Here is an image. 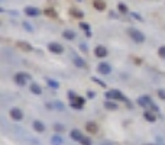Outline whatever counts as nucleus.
<instances>
[{
    "mask_svg": "<svg viewBox=\"0 0 165 145\" xmlns=\"http://www.w3.org/2000/svg\"><path fill=\"white\" fill-rule=\"evenodd\" d=\"M128 35L132 38L135 42H138V44H142L145 42V35L139 31V29H135V28H129L128 29Z\"/></svg>",
    "mask_w": 165,
    "mask_h": 145,
    "instance_id": "f257e3e1",
    "label": "nucleus"
},
{
    "mask_svg": "<svg viewBox=\"0 0 165 145\" xmlns=\"http://www.w3.org/2000/svg\"><path fill=\"white\" fill-rule=\"evenodd\" d=\"M106 99L107 100H120V102H128V99L122 94L119 90H110V91H106Z\"/></svg>",
    "mask_w": 165,
    "mask_h": 145,
    "instance_id": "f03ea898",
    "label": "nucleus"
},
{
    "mask_svg": "<svg viewBox=\"0 0 165 145\" xmlns=\"http://www.w3.org/2000/svg\"><path fill=\"white\" fill-rule=\"evenodd\" d=\"M29 78H31V76L26 74V73H16L15 74V83L19 84V86H25Z\"/></svg>",
    "mask_w": 165,
    "mask_h": 145,
    "instance_id": "7ed1b4c3",
    "label": "nucleus"
},
{
    "mask_svg": "<svg viewBox=\"0 0 165 145\" xmlns=\"http://www.w3.org/2000/svg\"><path fill=\"white\" fill-rule=\"evenodd\" d=\"M48 49H49L52 54H58V55L64 52V46H62L61 44H58V42H49Z\"/></svg>",
    "mask_w": 165,
    "mask_h": 145,
    "instance_id": "20e7f679",
    "label": "nucleus"
},
{
    "mask_svg": "<svg viewBox=\"0 0 165 145\" xmlns=\"http://www.w3.org/2000/svg\"><path fill=\"white\" fill-rule=\"evenodd\" d=\"M97 71H99L101 76H107L111 73V67H110V64L107 63H100L99 66H97Z\"/></svg>",
    "mask_w": 165,
    "mask_h": 145,
    "instance_id": "39448f33",
    "label": "nucleus"
},
{
    "mask_svg": "<svg viewBox=\"0 0 165 145\" xmlns=\"http://www.w3.org/2000/svg\"><path fill=\"white\" fill-rule=\"evenodd\" d=\"M9 115H10L12 119H15V121H22L23 119V112L19 107H12Z\"/></svg>",
    "mask_w": 165,
    "mask_h": 145,
    "instance_id": "423d86ee",
    "label": "nucleus"
},
{
    "mask_svg": "<svg viewBox=\"0 0 165 145\" xmlns=\"http://www.w3.org/2000/svg\"><path fill=\"white\" fill-rule=\"evenodd\" d=\"M25 13L28 16H31V18H35V16L41 15V10L38 7H35V6H28V7H25Z\"/></svg>",
    "mask_w": 165,
    "mask_h": 145,
    "instance_id": "0eeeda50",
    "label": "nucleus"
},
{
    "mask_svg": "<svg viewBox=\"0 0 165 145\" xmlns=\"http://www.w3.org/2000/svg\"><path fill=\"white\" fill-rule=\"evenodd\" d=\"M94 54H96V57H99V58H104L109 52H107L106 46H103V45H97V46L94 48Z\"/></svg>",
    "mask_w": 165,
    "mask_h": 145,
    "instance_id": "6e6552de",
    "label": "nucleus"
},
{
    "mask_svg": "<svg viewBox=\"0 0 165 145\" xmlns=\"http://www.w3.org/2000/svg\"><path fill=\"white\" fill-rule=\"evenodd\" d=\"M32 128L38 132V134H42V132H45V125H44V122H41V121H33L32 122Z\"/></svg>",
    "mask_w": 165,
    "mask_h": 145,
    "instance_id": "1a4fd4ad",
    "label": "nucleus"
},
{
    "mask_svg": "<svg viewBox=\"0 0 165 145\" xmlns=\"http://www.w3.org/2000/svg\"><path fill=\"white\" fill-rule=\"evenodd\" d=\"M86 129H87L88 134H97V131H99V126H97V123H96V122L90 121V122L86 123Z\"/></svg>",
    "mask_w": 165,
    "mask_h": 145,
    "instance_id": "9d476101",
    "label": "nucleus"
},
{
    "mask_svg": "<svg viewBox=\"0 0 165 145\" xmlns=\"http://www.w3.org/2000/svg\"><path fill=\"white\" fill-rule=\"evenodd\" d=\"M138 105H139V106H143V107H146V106H151V105H152V100H151L149 96H142V97L138 99Z\"/></svg>",
    "mask_w": 165,
    "mask_h": 145,
    "instance_id": "9b49d317",
    "label": "nucleus"
},
{
    "mask_svg": "<svg viewBox=\"0 0 165 145\" xmlns=\"http://www.w3.org/2000/svg\"><path fill=\"white\" fill-rule=\"evenodd\" d=\"M143 118H145L148 122H151V123L156 122V115H155V112H152V110H145Z\"/></svg>",
    "mask_w": 165,
    "mask_h": 145,
    "instance_id": "f8f14e48",
    "label": "nucleus"
},
{
    "mask_svg": "<svg viewBox=\"0 0 165 145\" xmlns=\"http://www.w3.org/2000/svg\"><path fill=\"white\" fill-rule=\"evenodd\" d=\"M70 15H71L73 18H76V19H83V18H84V13L80 10V9H77V7H71V9H70Z\"/></svg>",
    "mask_w": 165,
    "mask_h": 145,
    "instance_id": "ddd939ff",
    "label": "nucleus"
},
{
    "mask_svg": "<svg viewBox=\"0 0 165 145\" xmlns=\"http://www.w3.org/2000/svg\"><path fill=\"white\" fill-rule=\"evenodd\" d=\"M44 13L46 18H51V19H56L58 18V13H56V10H55L54 7H46L44 10Z\"/></svg>",
    "mask_w": 165,
    "mask_h": 145,
    "instance_id": "4468645a",
    "label": "nucleus"
},
{
    "mask_svg": "<svg viewBox=\"0 0 165 145\" xmlns=\"http://www.w3.org/2000/svg\"><path fill=\"white\" fill-rule=\"evenodd\" d=\"M73 63H74V66H76V67H78V68H87V64H86V61H84L81 57H74Z\"/></svg>",
    "mask_w": 165,
    "mask_h": 145,
    "instance_id": "2eb2a0df",
    "label": "nucleus"
},
{
    "mask_svg": "<svg viewBox=\"0 0 165 145\" xmlns=\"http://www.w3.org/2000/svg\"><path fill=\"white\" fill-rule=\"evenodd\" d=\"M70 136H71L74 141H78V142H80V141L83 139V136H84V135L81 134V131H78V129H73V131L70 132Z\"/></svg>",
    "mask_w": 165,
    "mask_h": 145,
    "instance_id": "dca6fc26",
    "label": "nucleus"
},
{
    "mask_svg": "<svg viewBox=\"0 0 165 145\" xmlns=\"http://www.w3.org/2000/svg\"><path fill=\"white\" fill-rule=\"evenodd\" d=\"M93 6H94L96 10H99V12H103L106 9V3H104L103 0H94V1H93Z\"/></svg>",
    "mask_w": 165,
    "mask_h": 145,
    "instance_id": "f3484780",
    "label": "nucleus"
},
{
    "mask_svg": "<svg viewBox=\"0 0 165 145\" xmlns=\"http://www.w3.org/2000/svg\"><path fill=\"white\" fill-rule=\"evenodd\" d=\"M104 109H107V110H117V109H119V106H117V103H116V102L106 100V102H104Z\"/></svg>",
    "mask_w": 165,
    "mask_h": 145,
    "instance_id": "a211bd4d",
    "label": "nucleus"
},
{
    "mask_svg": "<svg viewBox=\"0 0 165 145\" xmlns=\"http://www.w3.org/2000/svg\"><path fill=\"white\" fill-rule=\"evenodd\" d=\"M62 36L65 38L67 41H74V39H76V32H74V31L67 29V31H64V32H62Z\"/></svg>",
    "mask_w": 165,
    "mask_h": 145,
    "instance_id": "6ab92c4d",
    "label": "nucleus"
},
{
    "mask_svg": "<svg viewBox=\"0 0 165 145\" xmlns=\"http://www.w3.org/2000/svg\"><path fill=\"white\" fill-rule=\"evenodd\" d=\"M31 91H32L33 94H36V96H41V94H42V89H41V86H39V84H36V83H32V84H31Z\"/></svg>",
    "mask_w": 165,
    "mask_h": 145,
    "instance_id": "aec40b11",
    "label": "nucleus"
},
{
    "mask_svg": "<svg viewBox=\"0 0 165 145\" xmlns=\"http://www.w3.org/2000/svg\"><path fill=\"white\" fill-rule=\"evenodd\" d=\"M51 144L52 145H62L64 144V139H62V136L61 135H54L52 138H51Z\"/></svg>",
    "mask_w": 165,
    "mask_h": 145,
    "instance_id": "412c9836",
    "label": "nucleus"
},
{
    "mask_svg": "<svg viewBox=\"0 0 165 145\" xmlns=\"http://www.w3.org/2000/svg\"><path fill=\"white\" fill-rule=\"evenodd\" d=\"M18 46H19L21 49H23L25 52H31V51H32V46L28 44V42H22V41H19V42H18Z\"/></svg>",
    "mask_w": 165,
    "mask_h": 145,
    "instance_id": "4be33fe9",
    "label": "nucleus"
},
{
    "mask_svg": "<svg viewBox=\"0 0 165 145\" xmlns=\"http://www.w3.org/2000/svg\"><path fill=\"white\" fill-rule=\"evenodd\" d=\"M46 83H48V86L51 87V89L56 90L58 87H59V83L58 81H54V80H51V78H46Z\"/></svg>",
    "mask_w": 165,
    "mask_h": 145,
    "instance_id": "5701e85b",
    "label": "nucleus"
},
{
    "mask_svg": "<svg viewBox=\"0 0 165 145\" xmlns=\"http://www.w3.org/2000/svg\"><path fill=\"white\" fill-rule=\"evenodd\" d=\"M54 131L56 134H62L64 131H65V126L64 125H61V123H55L54 125Z\"/></svg>",
    "mask_w": 165,
    "mask_h": 145,
    "instance_id": "b1692460",
    "label": "nucleus"
},
{
    "mask_svg": "<svg viewBox=\"0 0 165 145\" xmlns=\"http://www.w3.org/2000/svg\"><path fill=\"white\" fill-rule=\"evenodd\" d=\"M117 9L120 13H128V4H125V3H119L117 4Z\"/></svg>",
    "mask_w": 165,
    "mask_h": 145,
    "instance_id": "393cba45",
    "label": "nucleus"
},
{
    "mask_svg": "<svg viewBox=\"0 0 165 145\" xmlns=\"http://www.w3.org/2000/svg\"><path fill=\"white\" fill-rule=\"evenodd\" d=\"M158 55L161 57L162 60H165V45H162V46L158 48Z\"/></svg>",
    "mask_w": 165,
    "mask_h": 145,
    "instance_id": "a878e982",
    "label": "nucleus"
},
{
    "mask_svg": "<svg viewBox=\"0 0 165 145\" xmlns=\"http://www.w3.org/2000/svg\"><path fill=\"white\" fill-rule=\"evenodd\" d=\"M80 28H81L83 31H86V34H87V32H90V25H88V23H86V22H80Z\"/></svg>",
    "mask_w": 165,
    "mask_h": 145,
    "instance_id": "bb28decb",
    "label": "nucleus"
},
{
    "mask_svg": "<svg viewBox=\"0 0 165 145\" xmlns=\"http://www.w3.org/2000/svg\"><path fill=\"white\" fill-rule=\"evenodd\" d=\"M80 144L81 145H91V139H90L88 136H83V139L80 141Z\"/></svg>",
    "mask_w": 165,
    "mask_h": 145,
    "instance_id": "cd10ccee",
    "label": "nucleus"
},
{
    "mask_svg": "<svg viewBox=\"0 0 165 145\" xmlns=\"http://www.w3.org/2000/svg\"><path fill=\"white\" fill-rule=\"evenodd\" d=\"M22 25H23V28H25V29H26L28 32H33V28H32V25H31V23H29V22H26V21H25V22H23Z\"/></svg>",
    "mask_w": 165,
    "mask_h": 145,
    "instance_id": "c85d7f7f",
    "label": "nucleus"
},
{
    "mask_svg": "<svg viewBox=\"0 0 165 145\" xmlns=\"http://www.w3.org/2000/svg\"><path fill=\"white\" fill-rule=\"evenodd\" d=\"M73 102H76V103H78V105H81V106H84V103H86V99L84 97H81V96H77L76 99Z\"/></svg>",
    "mask_w": 165,
    "mask_h": 145,
    "instance_id": "c756f323",
    "label": "nucleus"
},
{
    "mask_svg": "<svg viewBox=\"0 0 165 145\" xmlns=\"http://www.w3.org/2000/svg\"><path fill=\"white\" fill-rule=\"evenodd\" d=\"M131 16H132L133 19H136V21H139V22H142V16L139 15V13H136V12H131Z\"/></svg>",
    "mask_w": 165,
    "mask_h": 145,
    "instance_id": "7c9ffc66",
    "label": "nucleus"
},
{
    "mask_svg": "<svg viewBox=\"0 0 165 145\" xmlns=\"http://www.w3.org/2000/svg\"><path fill=\"white\" fill-rule=\"evenodd\" d=\"M54 106H55V107H56V109H58L59 112H62L64 109H65V107H64V105H62L61 102H55V103H54Z\"/></svg>",
    "mask_w": 165,
    "mask_h": 145,
    "instance_id": "2f4dec72",
    "label": "nucleus"
},
{
    "mask_svg": "<svg viewBox=\"0 0 165 145\" xmlns=\"http://www.w3.org/2000/svg\"><path fill=\"white\" fill-rule=\"evenodd\" d=\"M158 97H159L161 100H165V90H162V89L158 90Z\"/></svg>",
    "mask_w": 165,
    "mask_h": 145,
    "instance_id": "473e14b6",
    "label": "nucleus"
},
{
    "mask_svg": "<svg viewBox=\"0 0 165 145\" xmlns=\"http://www.w3.org/2000/svg\"><path fill=\"white\" fill-rule=\"evenodd\" d=\"M71 107H74V109H78V110H81L84 106H81V105H78L76 102H71Z\"/></svg>",
    "mask_w": 165,
    "mask_h": 145,
    "instance_id": "72a5a7b5",
    "label": "nucleus"
},
{
    "mask_svg": "<svg viewBox=\"0 0 165 145\" xmlns=\"http://www.w3.org/2000/svg\"><path fill=\"white\" fill-rule=\"evenodd\" d=\"M91 80H93V81H96L97 84H100L101 87H106V83H103V81H101V80H99V78H96V77H91Z\"/></svg>",
    "mask_w": 165,
    "mask_h": 145,
    "instance_id": "f704fd0d",
    "label": "nucleus"
},
{
    "mask_svg": "<svg viewBox=\"0 0 165 145\" xmlns=\"http://www.w3.org/2000/svg\"><path fill=\"white\" fill-rule=\"evenodd\" d=\"M149 107H151V109H152V112H159V107H158V106H156V105H155L154 102H152V105H151V106H149Z\"/></svg>",
    "mask_w": 165,
    "mask_h": 145,
    "instance_id": "c9c22d12",
    "label": "nucleus"
},
{
    "mask_svg": "<svg viewBox=\"0 0 165 145\" xmlns=\"http://www.w3.org/2000/svg\"><path fill=\"white\" fill-rule=\"evenodd\" d=\"M87 96H88V97H90V99H93V97H96V93L90 90V91H88V93H87Z\"/></svg>",
    "mask_w": 165,
    "mask_h": 145,
    "instance_id": "e433bc0d",
    "label": "nucleus"
},
{
    "mask_svg": "<svg viewBox=\"0 0 165 145\" xmlns=\"http://www.w3.org/2000/svg\"><path fill=\"white\" fill-rule=\"evenodd\" d=\"M146 145H154V144H146Z\"/></svg>",
    "mask_w": 165,
    "mask_h": 145,
    "instance_id": "4c0bfd02",
    "label": "nucleus"
},
{
    "mask_svg": "<svg viewBox=\"0 0 165 145\" xmlns=\"http://www.w3.org/2000/svg\"><path fill=\"white\" fill-rule=\"evenodd\" d=\"M77 1H83V0H77Z\"/></svg>",
    "mask_w": 165,
    "mask_h": 145,
    "instance_id": "58836bf2",
    "label": "nucleus"
}]
</instances>
